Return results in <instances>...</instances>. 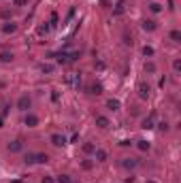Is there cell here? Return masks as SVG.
Returning a JSON list of instances; mask_svg holds the SVG:
<instances>
[{
	"label": "cell",
	"mask_w": 181,
	"mask_h": 183,
	"mask_svg": "<svg viewBox=\"0 0 181 183\" xmlns=\"http://www.w3.org/2000/svg\"><path fill=\"white\" fill-rule=\"evenodd\" d=\"M9 151H11V153L22 151V141H13V143H9Z\"/></svg>",
	"instance_id": "cell-9"
},
{
	"label": "cell",
	"mask_w": 181,
	"mask_h": 183,
	"mask_svg": "<svg viewBox=\"0 0 181 183\" xmlns=\"http://www.w3.org/2000/svg\"><path fill=\"white\" fill-rule=\"evenodd\" d=\"M136 164H139V162H136L134 158H124V160H121V166H124L126 171H132V168H136Z\"/></svg>",
	"instance_id": "cell-5"
},
{
	"label": "cell",
	"mask_w": 181,
	"mask_h": 183,
	"mask_svg": "<svg viewBox=\"0 0 181 183\" xmlns=\"http://www.w3.org/2000/svg\"><path fill=\"white\" fill-rule=\"evenodd\" d=\"M96 126L98 128H109L111 122H109V117H105V115H96Z\"/></svg>",
	"instance_id": "cell-8"
},
{
	"label": "cell",
	"mask_w": 181,
	"mask_h": 183,
	"mask_svg": "<svg viewBox=\"0 0 181 183\" xmlns=\"http://www.w3.org/2000/svg\"><path fill=\"white\" fill-rule=\"evenodd\" d=\"M136 92H139V98L147 100V98H149V92H151V87H149V83L141 81V83H139V87H136Z\"/></svg>",
	"instance_id": "cell-1"
},
{
	"label": "cell",
	"mask_w": 181,
	"mask_h": 183,
	"mask_svg": "<svg viewBox=\"0 0 181 183\" xmlns=\"http://www.w3.org/2000/svg\"><path fill=\"white\" fill-rule=\"evenodd\" d=\"M15 30H17V26H15V24H11V22H9V24H4V26H2V32H4V34H13Z\"/></svg>",
	"instance_id": "cell-11"
},
{
	"label": "cell",
	"mask_w": 181,
	"mask_h": 183,
	"mask_svg": "<svg viewBox=\"0 0 181 183\" xmlns=\"http://www.w3.org/2000/svg\"><path fill=\"white\" fill-rule=\"evenodd\" d=\"M92 94H102V85L100 83H94L92 85Z\"/></svg>",
	"instance_id": "cell-23"
},
{
	"label": "cell",
	"mask_w": 181,
	"mask_h": 183,
	"mask_svg": "<svg viewBox=\"0 0 181 183\" xmlns=\"http://www.w3.org/2000/svg\"><path fill=\"white\" fill-rule=\"evenodd\" d=\"M147 183H156V181H147Z\"/></svg>",
	"instance_id": "cell-32"
},
{
	"label": "cell",
	"mask_w": 181,
	"mask_h": 183,
	"mask_svg": "<svg viewBox=\"0 0 181 183\" xmlns=\"http://www.w3.org/2000/svg\"><path fill=\"white\" fill-rule=\"evenodd\" d=\"M41 183H56V179H53V177H47V175H45V177L41 179Z\"/></svg>",
	"instance_id": "cell-27"
},
{
	"label": "cell",
	"mask_w": 181,
	"mask_h": 183,
	"mask_svg": "<svg viewBox=\"0 0 181 183\" xmlns=\"http://www.w3.org/2000/svg\"><path fill=\"white\" fill-rule=\"evenodd\" d=\"M136 147H139L141 151H149V149H151V145H149L147 141H136Z\"/></svg>",
	"instance_id": "cell-18"
},
{
	"label": "cell",
	"mask_w": 181,
	"mask_h": 183,
	"mask_svg": "<svg viewBox=\"0 0 181 183\" xmlns=\"http://www.w3.org/2000/svg\"><path fill=\"white\" fill-rule=\"evenodd\" d=\"M24 162H26V164H34V153H26Z\"/></svg>",
	"instance_id": "cell-24"
},
{
	"label": "cell",
	"mask_w": 181,
	"mask_h": 183,
	"mask_svg": "<svg viewBox=\"0 0 181 183\" xmlns=\"http://www.w3.org/2000/svg\"><path fill=\"white\" fill-rule=\"evenodd\" d=\"M0 17H2V19H11V17H13V13L4 9V11H0Z\"/></svg>",
	"instance_id": "cell-25"
},
{
	"label": "cell",
	"mask_w": 181,
	"mask_h": 183,
	"mask_svg": "<svg viewBox=\"0 0 181 183\" xmlns=\"http://www.w3.org/2000/svg\"><path fill=\"white\" fill-rule=\"evenodd\" d=\"M149 11L151 13H160L162 11V4H160V2H149Z\"/></svg>",
	"instance_id": "cell-19"
},
{
	"label": "cell",
	"mask_w": 181,
	"mask_h": 183,
	"mask_svg": "<svg viewBox=\"0 0 181 183\" xmlns=\"http://www.w3.org/2000/svg\"><path fill=\"white\" fill-rule=\"evenodd\" d=\"M170 41H173V43H181V32L179 30H170Z\"/></svg>",
	"instance_id": "cell-15"
},
{
	"label": "cell",
	"mask_w": 181,
	"mask_h": 183,
	"mask_svg": "<svg viewBox=\"0 0 181 183\" xmlns=\"http://www.w3.org/2000/svg\"><path fill=\"white\" fill-rule=\"evenodd\" d=\"M26 2H28V0H15V4H19V7H22V4H26Z\"/></svg>",
	"instance_id": "cell-31"
},
{
	"label": "cell",
	"mask_w": 181,
	"mask_h": 183,
	"mask_svg": "<svg viewBox=\"0 0 181 183\" xmlns=\"http://www.w3.org/2000/svg\"><path fill=\"white\" fill-rule=\"evenodd\" d=\"M53 70H56L53 64H41V73H43V75H51Z\"/></svg>",
	"instance_id": "cell-10"
},
{
	"label": "cell",
	"mask_w": 181,
	"mask_h": 183,
	"mask_svg": "<svg viewBox=\"0 0 181 183\" xmlns=\"http://www.w3.org/2000/svg\"><path fill=\"white\" fill-rule=\"evenodd\" d=\"M56 183H71V177H68V175H60V177L56 179Z\"/></svg>",
	"instance_id": "cell-22"
},
{
	"label": "cell",
	"mask_w": 181,
	"mask_h": 183,
	"mask_svg": "<svg viewBox=\"0 0 181 183\" xmlns=\"http://www.w3.org/2000/svg\"><path fill=\"white\" fill-rule=\"evenodd\" d=\"M47 30H49V26H47V24H45V26H38V34H45Z\"/></svg>",
	"instance_id": "cell-28"
},
{
	"label": "cell",
	"mask_w": 181,
	"mask_h": 183,
	"mask_svg": "<svg viewBox=\"0 0 181 183\" xmlns=\"http://www.w3.org/2000/svg\"><path fill=\"white\" fill-rule=\"evenodd\" d=\"M158 68H156V64L154 62H145V73H149V75H154Z\"/></svg>",
	"instance_id": "cell-17"
},
{
	"label": "cell",
	"mask_w": 181,
	"mask_h": 183,
	"mask_svg": "<svg viewBox=\"0 0 181 183\" xmlns=\"http://www.w3.org/2000/svg\"><path fill=\"white\" fill-rule=\"evenodd\" d=\"M81 166H83L85 171H90V168H92V166H94V164H92V162H87V160H85V162H83V164H81Z\"/></svg>",
	"instance_id": "cell-29"
},
{
	"label": "cell",
	"mask_w": 181,
	"mask_h": 183,
	"mask_svg": "<svg viewBox=\"0 0 181 183\" xmlns=\"http://www.w3.org/2000/svg\"><path fill=\"white\" fill-rule=\"evenodd\" d=\"M107 107H109V109H113V111H117V109L121 107V102L117 100V98H111V100L107 102Z\"/></svg>",
	"instance_id": "cell-14"
},
{
	"label": "cell",
	"mask_w": 181,
	"mask_h": 183,
	"mask_svg": "<svg viewBox=\"0 0 181 183\" xmlns=\"http://www.w3.org/2000/svg\"><path fill=\"white\" fill-rule=\"evenodd\" d=\"M24 123L28 126V128H36V126H38V117H36L34 113H28L26 119H24Z\"/></svg>",
	"instance_id": "cell-4"
},
{
	"label": "cell",
	"mask_w": 181,
	"mask_h": 183,
	"mask_svg": "<svg viewBox=\"0 0 181 183\" xmlns=\"http://www.w3.org/2000/svg\"><path fill=\"white\" fill-rule=\"evenodd\" d=\"M0 126H2V119H0Z\"/></svg>",
	"instance_id": "cell-33"
},
{
	"label": "cell",
	"mask_w": 181,
	"mask_h": 183,
	"mask_svg": "<svg viewBox=\"0 0 181 183\" xmlns=\"http://www.w3.org/2000/svg\"><path fill=\"white\" fill-rule=\"evenodd\" d=\"M13 58H15L13 51H0V62H2V64H11Z\"/></svg>",
	"instance_id": "cell-6"
},
{
	"label": "cell",
	"mask_w": 181,
	"mask_h": 183,
	"mask_svg": "<svg viewBox=\"0 0 181 183\" xmlns=\"http://www.w3.org/2000/svg\"><path fill=\"white\" fill-rule=\"evenodd\" d=\"M94 158H96L98 162H105V160H107V151H105V149H96V151H94Z\"/></svg>",
	"instance_id": "cell-12"
},
{
	"label": "cell",
	"mask_w": 181,
	"mask_h": 183,
	"mask_svg": "<svg viewBox=\"0 0 181 183\" xmlns=\"http://www.w3.org/2000/svg\"><path fill=\"white\" fill-rule=\"evenodd\" d=\"M173 70H175V73L181 70V60H173Z\"/></svg>",
	"instance_id": "cell-26"
},
{
	"label": "cell",
	"mask_w": 181,
	"mask_h": 183,
	"mask_svg": "<svg viewBox=\"0 0 181 183\" xmlns=\"http://www.w3.org/2000/svg\"><path fill=\"white\" fill-rule=\"evenodd\" d=\"M141 128H143V130H151V128H154V119H151V117L143 119V122H141Z\"/></svg>",
	"instance_id": "cell-16"
},
{
	"label": "cell",
	"mask_w": 181,
	"mask_h": 183,
	"mask_svg": "<svg viewBox=\"0 0 181 183\" xmlns=\"http://www.w3.org/2000/svg\"><path fill=\"white\" fill-rule=\"evenodd\" d=\"M30 104H32V100H30L28 94L19 96V100H17V109H19V111H28V109H30Z\"/></svg>",
	"instance_id": "cell-2"
},
{
	"label": "cell",
	"mask_w": 181,
	"mask_h": 183,
	"mask_svg": "<svg viewBox=\"0 0 181 183\" xmlns=\"http://www.w3.org/2000/svg\"><path fill=\"white\" fill-rule=\"evenodd\" d=\"M47 160H49L47 153H34V162H36V164H45Z\"/></svg>",
	"instance_id": "cell-13"
},
{
	"label": "cell",
	"mask_w": 181,
	"mask_h": 183,
	"mask_svg": "<svg viewBox=\"0 0 181 183\" xmlns=\"http://www.w3.org/2000/svg\"><path fill=\"white\" fill-rule=\"evenodd\" d=\"M160 130H162V132H166V130H169V123L162 122V123H160Z\"/></svg>",
	"instance_id": "cell-30"
},
{
	"label": "cell",
	"mask_w": 181,
	"mask_h": 183,
	"mask_svg": "<svg viewBox=\"0 0 181 183\" xmlns=\"http://www.w3.org/2000/svg\"><path fill=\"white\" fill-rule=\"evenodd\" d=\"M51 145H53V147H64V145H66V136L58 134V132L51 134Z\"/></svg>",
	"instance_id": "cell-3"
},
{
	"label": "cell",
	"mask_w": 181,
	"mask_h": 183,
	"mask_svg": "<svg viewBox=\"0 0 181 183\" xmlns=\"http://www.w3.org/2000/svg\"><path fill=\"white\" fill-rule=\"evenodd\" d=\"M141 28H143L145 32H154L158 26H156V22H154V19H145L143 24H141Z\"/></svg>",
	"instance_id": "cell-7"
},
{
	"label": "cell",
	"mask_w": 181,
	"mask_h": 183,
	"mask_svg": "<svg viewBox=\"0 0 181 183\" xmlns=\"http://www.w3.org/2000/svg\"><path fill=\"white\" fill-rule=\"evenodd\" d=\"M83 151H85V153H94V151H96V147L92 145V143H85V145H83Z\"/></svg>",
	"instance_id": "cell-21"
},
{
	"label": "cell",
	"mask_w": 181,
	"mask_h": 183,
	"mask_svg": "<svg viewBox=\"0 0 181 183\" xmlns=\"http://www.w3.org/2000/svg\"><path fill=\"white\" fill-rule=\"evenodd\" d=\"M154 53H156V51H154V47H149V45H145V47H143V55H145V58H151Z\"/></svg>",
	"instance_id": "cell-20"
}]
</instances>
